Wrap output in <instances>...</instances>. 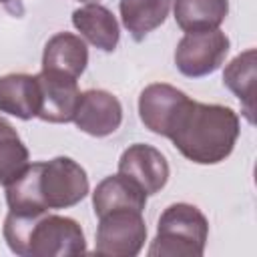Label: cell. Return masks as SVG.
<instances>
[{
  "mask_svg": "<svg viewBox=\"0 0 257 257\" xmlns=\"http://www.w3.org/2000/svg\"><path fill=\"white\" fill-rule=\"evenodd\" d=\"M88 195L86 171L70 157L32 163L6 185V203L18 215H42L50 209H68Z\"/></svg>",
  "mask_w": 257,
  "mask_h": 257,
  "instance_id": "1",
  "label": "cell"
},
{
  "mask_svg": "<svg viewBox=\"0 0 257 257\" xmlns=\"http://www.w3.org/2000/svg\"><path fill=\"white\" fill-rule=\"evenodd\" d=\"M239 126V116L233 108L187 98L167 139L191 163L217 165L233 153L241 131Z\"/></svg>",
  "mask_w": 257,
  "mask_h": 257,
  "instance_id": "2",
  "label": "cell"
},
{
  "mask_svg": "<svg viewBox=\"0 0 257 257\" xmlns=\"http://www.w3.org/2000/svg\"><path fill=\"white\" fill-rule=\"evenodd\" d=\"M4 241L20 257H64L86 251L82 227L62 215H18L8 211Z\"/></svg>",
  "mask_w": 257,
  "mask_h": 257,
  "instance_id": "3",
  "label": "cell"
},
{
  "mask_svg": "<svg viewBox=\"0 0 257 257\" xmlns=\"http://www.w3.org/2000/svg\"><path fill=\"white\" fill-rule=\"evenodd\" d=\"M209 237L207 217L189 203L169 205L157 225V237L149 247L151 257H201Z\"/></svg>",
  "mask_w": 257,
  "mask_h": 257,
  "instance_id": "4",
  "label": "cell"
},
{
  "mask_svg": "<svg viewBox=\"0 0 257 257\" xmlns=\"http://www.w3.org/2000/svg\"><path fill=\"white\" fill-rule=\"evenodd\" d=\"M147 241V223L143 211L114 209L98 217L94 251L110 257H135Z\"/></svg>",
  "mask_w": 257,
  "mask_h": 257,
  "instance_id": "5",
  "label": "cell"
},
{
  "mask_svg": "<svg viewBox=\"0 0 257 257\" xmlns=\"http://www.w3.org/2000/svg\"><path fill=\"white\" fill-rule=\"evenodd\" d=\"M229 52V38L223 30L187 32L175 48V66L189 78L215 72Z\"/></svg>",
  "mask_w": 257,
  "mask_h": 257,
  "instance_id": "6",
  "label": "cell"
},
{
  "mask_svg": "<svg viewBox=\"0 0 257 257\" xmlns=\"http://www.w3.org/2000/svg\"><path fill=\"white\" fill-rule=\"evenodd\" d=\"M34 76L40 92L38 118L46 122H70L82 94L76 78L52 70H40Z\"/></svg>",
  "mask_w": 257,
  "mask_h": 257,
  "instance_id": "7",
  "label": "cell"
},
{
  "mask_svg": "<svg viewBox=\"0 0 257 257\" xmlns=\"http://www.w3.org/2000/svg\"><path fill=\"white\" fill-rule=\"evenodd\" d=\"M118 173L135 181L145 193L157 195L169 181V163L165 155L145 143H135L122 151L118 159Z\"/></svg>",
  "mask_w": 257,
  "mask_h": 257,
  "instance_id": "8",
  "label": "cell"
},
{
  "mask_svg": "<svg viewBox=\"0 0 257 257\" xmlns=\"http://www.w3.org/2000/svg\"><path fill=\"white\" fill-rule=\"evenodd\" d=\"M72 120L82 133L90 137H108L122 122L120 100L108 90L90 88L80 94Z\"/></svg>",
  "mask_w": 257,
  "mask_h": 257,
  "instance_id": "9",
  "label": "cell"
},
{
  "mask_svg": "<svg viewBox=\"0 0 257 257\" xmlns=\"http://www.w3.org/2000/svg\"><path fill=\"white\" fill-rule=\"evenodd\" d=\"M189 96L173 84L153 82L141 90L139 96V116L143 124L161 137H167L179 108Z\"/></svg>",
  "mask_w": 257,
  "mask_h": 257,
  "instance_id": "10",
  "label": "cell"
},
{
  "mask_svg": "<svg viewBox=\"0 0 257 257\" xmlns=\"http://www.w3.org/2000/svg\"><path fill=\"white\" fill-rule=\"evenodd\" d=\"M72 24L84 40H88L102 52H112L118 44V22L114 14L98 2H90L76 8L72 12Z\"/></svg>",
  "mask_w": 257,
  "mask_h": 257,
  "instance_id": "11",
  "label": "cell"
},
{
  "mask_svg": "<svg viewBox=\"0 0 257 257\" xmlns=\"http://www.w3.org/2000/svg\"><path fill=\"white\" fill-rule=\"evenodd\" d=\"M88 64L86 42L72 32H58L48 38L42 52V70L62 72L78 78Z\"/></svg>",
  "mask_w": 257,
  "mask_h": 257,
  "instance_id": "12",
  "label": "cell"
},
{
  "mask_svg": "<svg viewBox=\"0 0 257 257\" xmlns=\"http://www.w3.org/2000/svg\"><path fill=\"white\" fill-rule=\"evenodd\" d=\"M40 92L36 76L12 72L0 76V112L12 114L22 120L38 116Z\"/></svg>",
  "mask_w": 257,
  "mask_h": 257,
  "instance_id": "13",
  "label": "cell"
},
{
  "mask_svg": "<svg viewBox=\"0 0 257 257\" xmlns=\"http://www.w3.org/2000/svg\"><path fill=\"white\" fill-rule=\"evenodd\" d=\"M147 205V193L124 175H110L102 179L92 193L94 215L100 217L114 209H137L143 211Z\"/></svg>",
  "mask_w": 257,
  "mask_h": 257,
  "instance_id": "14",
  "label": "cell"
},
{
  "mask_svg": "<svg viewBox=\"0 0 257 257\" xmlns=\"http://www.w3.org/2000/svg\"><path fill=\"white\" fill-rule=\"evenodd\" d=\"M173 12L185 32L215 30L229 14V0H173Z\"/></svg>",
  "mask_w": 257,
  "mask_h": 257,
  "instance_id": "15",
  "label": "cell"
},
{
  "mask_svg": "<svg viewBox=\"0 0 257 257\" xmlns=\"http://www.w3.org/2000/svg\"><path fill=\"white\" fill-rule=\"evenodd\" d=\"M171 2L173 0H120V20L133 40L141 42L161 26L169 16Z\"/></svg>",
  "mask_w": 257,
  "mask_h": 257,
  "instance_id": "16",
  "label": "cell"
},
{
  "mask_svg": "<svg viewBox=\"0 0 257 257\" xmlns=\"http://www.w3.org/2000/svg\"><path fill=\"white\" fill-rule=\"evenodd\" d=\"M255 72H257V50L247 48L237 54L223 72V84L241 100L243 114L253 124V92H255Z\"/></svg>",
  "mask_w": 257,
  "mask_h": 257,
  "instance_id": "17",
  "label": "cell"
},
{
  "mask_svg": "<svg viewBox=\"0 0 257 257\" xmlns=\"http://www.w3.org/2000/svg\"><path fill=\"white\" fill-rule=\"evenodd\" d=\"M30 165V153L16 128L0 116V185L16 181Z\"/></svg>",
  "mask_w": 257,
  "mask_h": 257,
  "instance_id": "18",
  "label": "cell"
},
{
  "mask_svg": "<svg viewBox=\"0 0 257 257\" xmlns=\"http://www.w3.org/2000/svg\"><path fill=\"white\" fill-rule=\"evenodd\" d=\"M78 2H86V4H90V2H98V0H78Z\"/></svg>",
  "mask_w": 257,
  "mask_h": 257,
  "instance_id": "19",
  "label": "cell"
},
{
  "mask_svg": "<svg viewBox=\"0 0 257 257\" xmlns=\"http://www.w3.org/2000/svg\"><path fill=\"white\" fill-rule=\"evenodd\" d=\"M2 2H8V0H0V4H2Z\"/></svg>",
  "mask_w": 257,
  "mask_h": 257,
  "instance_id": "20",
  "label": "cell"
}]
</instances>
